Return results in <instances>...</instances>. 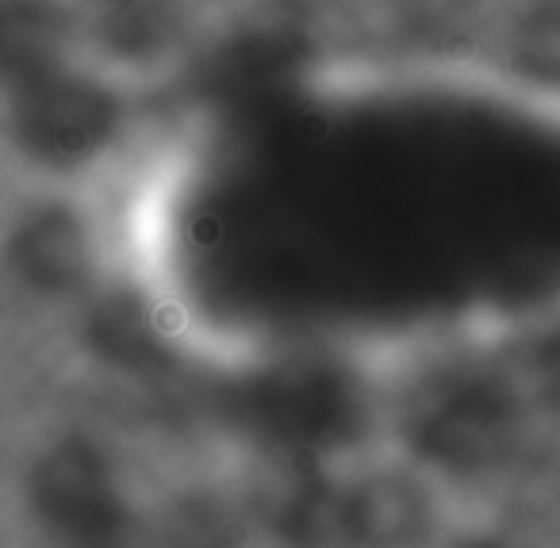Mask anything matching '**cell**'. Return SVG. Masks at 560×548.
Returning a JSON list of instances; mask_svg holds the SVG:
<instances>
[{"mask_svg":"<svg viewBox=\"0 0 560 548\" xmlns=\"http://www.w3.org/2000/svg\"><path fill=\"white\" fill-rule=\"evenodd\" d=\"M4 139L27 165L78 173L119 147L127 124V85L70 55L0 93Z\"/></svg>","mask_w":560,"mask_h":548,"instance_id":"cell-1","label":"cell"},{"mask_svg":"<svg viewBox=\"0 0 560 548\" xmlns=\"http://www.w3.org/2000/svg\"><path fill=\"white\" fill-rule=\"evenodd\" d=\"M32 502L62 548H116V506L89 448H55L35 468Z\"/></svg>","mask_w":560,"mask_h":548,"instance_id":"cell-2","label":"cell"},{"mask_svg":"<svg viewBox=\"0 0 560 548\" xmlns=\"http://www.w3.org/2000/svg\"><path fill=\"white\" fill-rule=\"evenodd\" d=\"M78 50L70 0H0V93Z\"/></svg>","mask_w":560,"mask_h":548,"instance_id":"cell-3","label":"cell"}]
</instances>
